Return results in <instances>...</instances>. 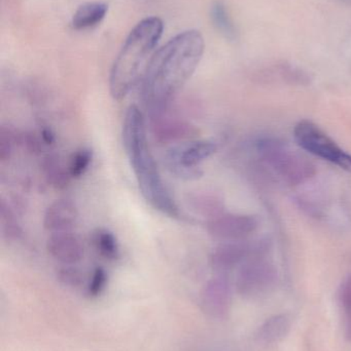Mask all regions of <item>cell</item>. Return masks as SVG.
<instances>
[{"mask_svg": "<svg viewBox=\"0 0 351 351\" xmlns=\"http://www.w3.org/2000/svg\"><path fill=\"white\" fill-rule=\"evenodd\" d=\"M204 39L197 30L179 33L150 58L140 93L150 115L167 111L175 95L187 84L201 61Z\"/></svg>", "mask_w": 351, "mask_h": 351, "instance_id": "cell-1", "label": "cell"}, {"mask_svg": "<svg viewBox=\"0 0 351 351\" xmlns=\"http://www.w3.org/2000/svg\"><path fill=\"white\" fill-rule=\"evenodd\" d=\"M124 147L144 199L162 214L179 218L181 210L161 177L158 165L150 152L144 113L135 105L124 117Z\"/></svg>", "mask_w": 351, "mask_h": 351, "instance_id": "cell-2", "label": "cell"}, {"mask_svg": "<svg viewBox=\"0 0 351 351\" xmlns=\"http://www.w3.org/2000/svg\"><path fill=\"white\" fill-rule=\"evenodd\" d=\"M163 30L162 20L150 16L138 23L128 35L109 76V90L115 100L125 99L140 82Z\"/></svg>", "mask_w": 351, "mask_h": 351, "instance_id": "cell-3", "label": "cell"}, {"mask_svg": "<svg viewBox=\"0 0 351 351\" xmlns=\"http://www.w3.org/2000/svg\"><path fill=\"white\" fill-rule=\"evenodd\" d=\"M258 152L264 162L291 185L305 183L317 173L315 165L308 158L280 140H261L258 142Z\"/></svg>", "mask_w": 351, "mask_h": 351, "instance_id": "cell-4", "label": "cell"}, {"mask_svg": "<svg viewBox=\"0 0 351 351\" xmlns=\"http://www.w3.org/2000/svg\"><path fill=\"white\" fill-rule=\"evenodd\" d=\"M218 146L208 140L187 142L171 148L165 156V166L174 177L185 181L200 179L199 165L216 154Z\"/></svg>", "mask_w": 351, "mask_h": 351, "instance_id": "cell-5", "label": "cell"}, {"mask_svg": "<svg viewBox=\"0 0 351 351\" xmlns=\"http://www.w3.org/2000/svg\"><path fill=\"white\" fill-rule=\"evenodd\" d=\"M295 139L303 149L351 173V154L344 152L315 123L302 121L294 130Z\"/></svg>", "mask_w": 351, "mask_h": 351, "instance_id": "cell-6", "label": "cell"}, {"mask_svg": "<svg viewBox=\"0 0 351 351\" xmlns=\"http://www.w3.org/2000/svg\"><path fill=\"white\" fill-rule=\"evenodd\" d=\"M278 282V269L271 261L265 257L251 258L239 268L237 292L243 298H261L272 292Z\"/></svg>", "mask_w": 351, "mask_h": 351, "instance_id": "cell-7", "label": "cell"}, {"mask_svg": "<svg viewBox=\"0 0 351 351\" xmlns=\"http://www.w3.org/2000/svg\"><path fill=\"white\" fill-rule=\"evenodd\" d=\"M270 247L271 243L267 239L225 241L212 251L210 265L218 272L230 271L251 258L265 257Z\"/></svg>", "mask_w": 351, "mask_h": 351, "instance_id": "cell-8", "label": "cell"}, {"mask_svg": "<svg viewBox=\"0 0 351 351\" xmlns=\"http://www.w3.org/2000/svg\"><path fill=\"white\" fill-rule=\"evenodd\" d=\"M208 233L223 241H242L259 227V219L251 215L223 214L207 221Z\"/></svg>", "mask_w": 351, "mask_h": 351, "instance_id": "cell-9", "label": "cell"}, {"mask_svg": "<svg viewBox=\"0 0 351 351\" xmlns=\"http://www.w3.org/2000/svg\"><path fill=\"white\" fill-rule=\"evenodd\" d=\"M150 117L152 137L163 145L194 141L199 134L193 123L177 117H169L166 111L150 115Z\"/></svg>", "mask_w": 351, "mask_h": 351, "instance_id": "cell-10", "label": "cell"}, {"mask_svg": "<svg viewBox=\"0 0 351 351\" xmlns=\"http://www.w3.org/2000/svg\"><path fill=\"white\" fill-rule=\"evenodd\" d=\"M202 305L212 317H224L229 313L232 301L230 282L225 276L212 278L204 287Z\"/></svg>", "mask_w": 351, "mask_h": 351, "instance_id": "cell-11", "label": "cell"}, {"mask_svg": "<svg viewBox=\"0 0 351 351\" xmlns=\"http://www.w3.org/2000/svg\"><path fill=\"white\" fill-rule=\"evenodd\" d=\"M47 250L54 259L64 265H74L84 257V247L71 231L51 233L47 239Z\"/></svg>", "mask_w": 351, "mask_h": 351, "instance_id": "cell-12", "label": "cell"}, {"mask_svg": "<svg viewBox=\"0 0 351 351\" xmlns=\"http://www.w3.org/2000/svg\"><path fill=\"white\" fill-rule=\"evenodd\" d=\"M78 220V210L70 199H58L45 210L43 226L51 233L71 231Z\"/></svg>", "mask_w": 351, "mask_h": 351, "instance_id": "cell-13", "label": "cell"}, {"mask_svg": "<svg viewBox=\"0 0 351 351\" xmlns=\"http://www.w3.org/2000/svg\"><path fill=\"white\" fill-rule=\"evenodd\" d=\"M292 326L293 317L290 313H284L272 315L260 326L256 338L260 343H278L288 336Z\"/></svg>", "mask_w": 351, "mask_h": 351, "instance_id": "cell-14", "label": "cell"}, {"mask_svg": "<svg viewBox=\"0 0 351 351\" xmlns=\"http://www.w3.org/2000/svg\"><path fill=\"white\" fill-rule=\"evenodd\" d=\"M187 204L192 212L208 220L224 214V200L216 194L207 192L192 193L188 196Z\"/></svg>", "mask_w": 351, "mask_h": 351, "instance_id": "cell-15", "label": "cell"}, {"mask_svg": "<svg viewBox=\"0 0 351 351\" xmlns=\"http://www.w3.org/2000/svg\"><path fill=\"white\" fill-rule=\"evenodd\" d=\"M109 12V5L102 1L82 4L72 16L71 25L76 30L93 28L102 22Z\"/></svg>", "mask_w": 351, "mask_h": 351, "instance_id": "cell-16", "label": "cell"}, {"mask_svg": "<svg viewBox=\"0 0 351 351\" xmlns=\"http://www.w3.org/2000/svg\"><path fill=\"white\" fill-rule=\"evenodd\" d=\"M41 170L47 183L58 190L66 189L70 184L71 175L69 167L57 154H47L41 162Z\"/></svg>", "mask_w": 351, "mask_h": 351, "instance_id": "cell-17", "label": "cell"}, {"mask_svg": "<svg viewBox=\"0 0 351 351\" xmlns=\"http://www.w3.org/2000/svg\"><path fill=\"white\" fill-rule=\"evenodd\" d=\"M210 18L218 32L229 40H236L237 29L229 14L226 4L223 1H216L210 10Z\"/></svg>", "mask_w": 351, "mask_h": 351, "instance_id": "cell-18", "label": "cell"}, {"mask_svg": "<svg viewBox=\"0 0 351 351\" xmlns=\"http://www.w3.org/2000/svg\"><path fill=\"white\" fill-rule=\"evenodd\" d=\"M92 243L96 251L105 259L115 260L119 258V243L115 234L107 229H96L92 234Z\"/></svg>", "mask_w": 351, "mask_h": 351, "instance_id": "cell-19", "label": "cell"}, {"mask_svg": "<svg viewBox=\"0 0 351 351\" xmlns=\"http://www.w3.org/2000/svg\"><path fill=\"white\" fill-rule=\"evenodd\" d=\"M0 218L4 237L10 241H19L23 237L22 228L19 225L14 210L3 199L0 202Z\"/></svg>", "mask_w": 351, "mask_h": 351, "instance_id": "cell-20", "label": "cell"}, {"mask_svg": "<svg viewBox=\"0 0 351 351\" xmlns=\"http://www.w3.org/2000/svg\"><path fill=\"white\" fill-rule=\"evenodd\" d=\"M93 160V152L90 148H82L72 156L69 164V172L72 178L78 179L86 174Z\"/></svg>", "mask_w": 351, "mask_h": 351, "instance_id": "cell-21", "label": "cell"}, {"mask_svg": "<svg viewBox=\"0 0 351 351\" xmlns=\"http://www.w3.org/2000/svg\"><path fill=\"white\" fill-rule=\"evenodd\" d=\"M18 134L10 127L2 125L0 128V160L6 162L10 160L12 154V148L16 143Z\"/></svg>", "mask_w": 351, "mask_h": 351, "instance_id": "cell-22", "label": "cell"}, {"mask_svg": "<svg viewBox=\"0 0 351 351\" xmlns=\"http://www.w3.org/2000/svg\"><path fill=\"white\" fill-rule=\"evenodd\" d=\"M107 284V274L104 268L97 267L93 272L88 285V293L91 297H98L104 291Z\"/></svg>", "mask_w": 351, "mask_h": 351, "instance_id": "cell-23", "label": "cell"}, {"mask_svg": "<svg viewBox=\"0 0 351 351\" xmlns=\"http://www.w3.org/2000/svg\"><path fill=\"white\" fill-rule=\"evenodd\" d=\"M16 143L22 145L27 152L33 154H41L43 149V140L41 137H37L34 133L30 132H24L16 135Z\"/></svg>", "mask_w": 351, "mask_h": 351, "instance_id": "cell-24", "label": "cell"}, {"mask_svg": "<svg viewBox=\"0 0 351 351\" xmlns=\"http://www.w3.org/2000/svg\"><path fill=\"white\" fill-rule=\"evenodd\" d=\"M58 278L64 285L70 287H78L82 282V272L73 265H64L58 272Z\"/></svg>", "mask_w": 351, "mask_h": 351, "instance_id": "cell-25", "label": "cell"}, {"mask_svg": "<svg viewBox=\"0 0 351 351\" xmlns=\"http://www.w3.org/2000/svg\"><path fill=\"white\" fill-rule=\"evenodd\" d=\"M280 69L282 77L288 82H298V84H305V82H309V76L299 68H295L291 65H282Z\"/></svg>", "mask_w": 351, "mask_h": 351, "instance_id": "cell-26", "label": "cell"}, {"mask_svg": "<svg viewBox=\"0 0 351 351\" xmlns=\"http://www.w3.org/2000/svg\"><path fill=\"white\" fill-rule=\"evenodd\" d=\"M339 299L344 311H351V274L340 289Z\"/></svg>", "mask_w": 351, "mask_h": 351, "instance_id": "cell-27", "label": "cell"}, {"mask_svg": "<svg viewBox=\"0 0 351 351\" xmlns=\"http://www.w3.org/2000/svg\"><path fill=\"white\" fill-rule=\"evenodd\" d=\"M39 135H41V140H43V144H45V145H53L56 142L55 134L53 133V131L49 128H41Z\"/></svg>", "mask_w": 351, "mask_h": 351, "instance_id": "cell-28", "label": "cell"}, {"mask_svg": "<svg viewBox=\"0 0 351 351\" xmlns=\"http://www.w3.org/2000/svg\"><path fill=\"white\" fill-rule=\"evenodd\" d=\"M346 313V336L351 341V311Z\"/></svg>", "mask_w": 351, "mask_h": 351, "instance_id": "cell-29", "label": "cell"}]
</instances>
